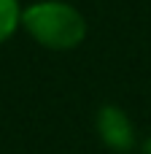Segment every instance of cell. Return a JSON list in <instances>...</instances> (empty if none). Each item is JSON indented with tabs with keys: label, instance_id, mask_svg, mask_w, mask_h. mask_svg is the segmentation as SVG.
Instances as JSON below:
<instances>
[{
	"label": "cell",
	"instance_id": "cell-4",
	"mask_svg": "<svg viewBox=\"0 0 151 154\" xmlns=\"http://www.w3.org/2000/svg\"><path fill=\"white\" fill-rule=\"evenodd\" d=\"M143 154H151V138L146 141V143H143Z\"/></svg>",
	"mask_w": 151,
	"mask_h": 154
},
{
	"label": "cell",
	"instance_id": "cell-3",
	"mask_svg": "<svg viewBox=\"0 0 151 154\" xmlns=\"http://www.w3.org/2000/svg\"><path fill=\"white\" fill-rule=\"evenodd\" d=\"M22 14H19V3L16 0H0V43L16 30Z\"/></svg>",
	"mask_w": 151,
	"mask_h": 154
},
{
	"label": "cell",
	"instance_id": "cell-1",
	"mask_svg": "<svg viewBox=\"0 0 151 154\" xmlns=\"http://www.w3.org/2000/svg\"><path fill=\"white\" fill-rule=\"evenodd\" d=\"M22 24L38 43L49 49H73L86 35L84 16L73 5L59 3V0H46V3H35L24 8Z\"/></svg>",
	"mask_w": 151,
	"mask_h": 154
},
{
	"label": "cell",
	"instance_id": "cell-2",
	"mask_svg": "<svg viewBox=\"0 0 151 154\" xmlns=\"http://www.w3.org/2000/svg\"><path fill=\"white\" fill-rule=\"evenodd\" d=\"M97 133H100V141L113 152H130L135 146L132 125L119 106H103L97 111Z\"/></svg>",
	"mask_w": 151,
	"mask_h": 154
}]
</instances>
